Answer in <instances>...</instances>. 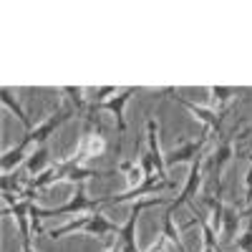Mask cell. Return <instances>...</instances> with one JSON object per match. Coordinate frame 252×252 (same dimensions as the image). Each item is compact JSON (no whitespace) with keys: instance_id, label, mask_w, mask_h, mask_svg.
<instances>
[{"instance_id":"cell-8","label":"cell","mask_w":252,"mask_h":252,"mask_svg":"<svg viewBox=\"0 0 252 252\" xmlns=\"http://www.w3.org/2000/svg\"><path fill=\"white\" fill-rule=\"evenodd\" d=\"M146 149H149L154 166H157V177L161 182H166V154L161 152V144H159V124L154 119H146Z\"/></svg>"},{"instance_id":"cell-16","label":"cell","mask_w":252,"mask_h":252,"mask_svg":"<svg viewBox=\"0 0 252 252\" xmlns=\"http://www.w3.org/2000/svg\"><path fill=\"white\" fill-rule=\"evenodd\" d=\"M237 250L240 252H252V220L247 222V227H245V232L237 237Z\"/></svg>"},{"instance_id":"cell-10","label":"cell","mask_w":252,"mask_h":252,"mask_svg":"<svg viewBox=\"0 0 252 252\" xmlns=\"http://www.w3.org/2000/svg\"><path fill=\"white\" fill-rule=\"evenodd\" d=\"M33 149V144L31 141H20V144H15L13 149H5L3 152V157H0V169H3V174H13L15 169L23 161H28L31 157H28V152Z\"/></svg>"},{"instance_id":"cell-5","label":"cell","mask_w":252,"mask_h":252,"mask_svg":"<svg viewBox=\"0 0 252 252\" xmlns=\"http://www.w3.org/2000/svg\"><path fill=\"white\" fill-rule=\"evenodd\" d=\"M202 179H204V157H199V159H194L192 164H189L187 182H184V187H182L179 197H174V199H172L169 209H166V215H172V217H174V212H177V209H179L182 204L192 202V199L197 197V192H199V187H202Z\"/></svg>"},{"instance_id":"cell-6","label":"cell","mask_w":252,"mask_h":252,"mask_svg":"<svg viewBox=\"0 0 252 252\" xmlns=\"http://www.w3.org/2000/svg\"><path fill=\"white\" fill-rule=\"evenodd\" d=\"M103 149H106V141H103L101 131L94 129V124L86 119V129H83V134H81V139H78V146H76L73 159H76L78 164H83L86 159H94V157L103 154Z\"/></svg>"},{"instance_id":"cell-11","label":"cell","mask_w":252,"mask_h":252,"mask_svg":"<svg viewBox=\"0 0 252 252\" xmlns=\"http://www.w3.org/2000/svg\"><path fill=\"white\" fill-rule=\"evenodd\" d=\"M0 98H3V106L18 116V121L23 124V129H26V131H31V129H33V124H31V119H28L26 109L20 106V101L15 98V91H13L10 86H3V89H0Z\"/></svg>"},{"instance_id":"cell-15","label":"cell","mask_w":252,"mask_h":252,"mask_svg":"<svg viewBox=\"0 0 252 252\" xmlns=\"http://www.w3.org/2000/svg\"><path fill=\"white\" fill-rule=\"evenodd\" d=\"M119 172L126 174L129 189H134V187H139V184L144 182V172H141V166H139L136 161H121V164H119Z\"/></svg>"},{"instance_id":"cell-9","label":"cell","mask_w":252,"mask_h":252,"mask_svg":"<svg viewBox=\"0 0 252 252\" xmlns=\"http://www.w3.org/2000/svg\"><path fill=\"white\" fill-rule=\"evenodd\" d=\"M232 157H235V139H227L224 144H220L217 149L209 154V157H204V174L209 172L212 177H217L220 179V174H222V169L232 161Z\"/></svg>"},{"instance_id":"cell-13","label":"cell","mask_w":252,"mask_h":252,"mask_svg":"<svg viewBox=\"0 0 252 252\" xmlns=\"http://www.w3.org/2000/svg\"><path fill=\"white\" fill-rule=\"evenodd\" d=\"M242 222V212H237V209L232 207H224V212H222V242H229L235 235H237V227Z\"/></svg>"},{"instance_id":"cell-18","label":"cell","mask_w":252,"mask_h":252,"mask_svg":"<svg viewBox=\"0 0 252 252\" xmlns=\"http://www.w3.org/2000/svg\"><path fill=\"white\" fill-rule=\"evenodd\" d=\"M245 202H247V207L252 204V164H250V169L245 174Z\"/></svg>"},{"instance_id":"cell-2","label":"cell","mask_w":252,"mask_h":252,"mask_svg":"<svg viewBox=\"0 0 252 252\" xmlns=\"http://www.w3.org/2000/svg\"><path fill=\"white\" fill-rule=\"evenodd\" d=\"M136 94H139V89H136V86L121 89L116 96H111L109 101H103L101 106H96V109H94V111H89V116H86V119H94L98 111H109V114L114 116V121H116V131H119L116 152H121V136L126 134V116H124V111H126V106H129V101H131Z\"/></svg>"},{"instance_id":"cell-14","label":"cell","mask_w":252,"mask_h":252,"mask_svg":"<svg viewBox=\"0 0 252 252\" xmlns=\"http://www.w3.org/2000/svg\"><path fill=\"white\" fill-rule=\"evenodd\" d=\"M240 91H242V89H237V86H209V89H207V94L212 96V101L217 103V106H224V103H229Z\"/></svg>"},{"instance_id":"cell-1","label":"cell","mask_w":252,"mask_h":252,"mask_svg":"<svg viewBox=\"0 0 252 252\" xmlns=\"http://www.w3.org/2000/svg\"><path fill=\"white\" fill-rule=\"evenodd\" d=\"M119 229H121V224L106 220L101 212H91V215H81L76 220H68L66 224L51 229L48 237L51 240H61L66 235H73V232H83L89 237H106V235H119Z\"/></svg>"},{"instance_id":"cell-17","label":"cell","mask_w":252,"mask_h":252,"mask_svg":"<svg viewBox=\"0 0 252 252\" xmlns=\"http://www.w3.org/2000/svg\"><path fill=\"white\" fill-rule=\"evenodd\" d=\"M43 157H48V146H38V149L31 154V159H28V172H31V174L35 172V166L43 161Z\"/></svg>"},{"instance_id":"cell-12","label":"cell","mask_w":252,"mask_h":252,"mask_svg":"<svg viewBox=\"0 0 252 252\" xmlns=\"http://www.w3.org/2000/svg\"><path fill=\"white\" fill-rule=\"evenodd\" d=\"M58 91H61L63 96L68 98L71 109H73L78 116H89V109H91V98H86V96H83L86 91H83L81 86H61Z\"/></svg>"},{"instance_id":"cell-4","label":"cell","mask_w":252,"mask_h":252,"mask_svg":"<svg viewBox=\"0 0 252 252\" xmlns=\"http://www.w3.org/2000/svg\"><path fill=\"white\" fill-rule=\"evenodd\" d=\"M73 116H78L71 106L68 109H61V111H56V114H51V116H46L43 121H40L38 126H33V129L31 131H26V141H31L33 146H35V149H38V146H46V141L61 129V126L63 124H66V121H71Z\"/></svg>"},{"instance_id":"cell-7","label":"cell","mask_w":252,"mask_h":252,"mask_svg":"<svg viewBox=\"0 0 252 252\" xmlns=\"http://www.w3.org/2000/svg\"><path fill=\"white\" fill-rule=\"evenodd\" d=\"M209 136H212V134H209V131L204 129L199 139L187 141V144H182V146H174V149H172L169 154H166V166H174V164H192L194 159L204 157L202 152H204V146H207Z\"/></svg>"},{"instance_id":"cell-3","label":"cell","mask_w":252,"mask_h":252,"mask_svg":"<svg viewBox=\"0 0 252 252\" xmlns=\"http://www.w3.org/2000/svg\"><path fill=\"white\" fill-rule=\"evenodd\" d=\"M164 94H169L182 109H187L197 121H202V124H204V129H207L209 134H220V131H222V124H224V116L229 114V109H220V111H215V109H207V106H197L194 101H189V98L179 96L177 89H164Z\"/></svg>"}]
</instances>
